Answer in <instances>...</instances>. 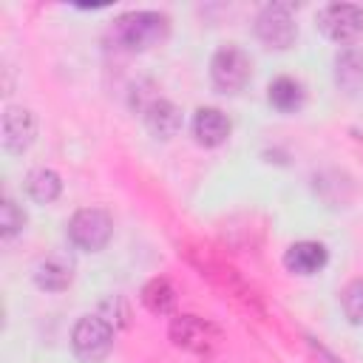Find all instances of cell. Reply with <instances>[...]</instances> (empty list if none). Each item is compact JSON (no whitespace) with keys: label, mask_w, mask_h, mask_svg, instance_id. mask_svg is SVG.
<instances>
[{"label":"cell","mask_w":363,"mask_h":363,"mask_svg":"<svg viewBox=\"0 0 363 363\" xmlns=\"http://www.w3.org/2000/svg\"><path fill=\"white\" fill-rule=\"evenodd\" d=\"M167 34H170V17L162 11H150V9L125 11L111 26L113 43L125 51H150L162 45Z\"/></svg>","instance_id":"1"},{"label":"cell","mask_w":363,"mask_h":363,"mask_svg":"<svg viewBox=\"0 0 363 363\" xmlns=\"http://www.w3.org/2000/svg\"><path fill=\"white\" fill-rule=\"evenodd\" d=\"M71 349L82 363H99L113 349V323L102 315H85L71 329Z\"/></svg>","instance_id":"2"},{"label":"cell","mask_w":363,"mask_h":363,"mask_svg":"<svg viewBox=\"0 0 363 363\" xmlns=\"http://www.w3.org/2000/svg\"><path fill=\"white\" fill-rule=\"evenodd\" d=\"M250 77H252V60H250V54L241 45L227 43V45H221L213 54V60H210V79H213L216 91L238 94V91L247 88Z\"/></svg>","instance_id":"3"},{"label":"cell","mask_w":363,"mask_h":363,"mask_svg":"<svg viewBox=\"0 0 363 363\" xmlns=\"http://www.w3.org/2000/svg\"><path fill=\"white\" fill-rule=\"evenodd\" d=\"M113 235V218L102 207H82L68 218V238L77 250L99 252Z\"/></svg>","instance_id":"4"},{"label":"cell","mask_w":363,"mask_h":363,"mask_svg":"<svg viewBox=\"0 0 363 363\" xmlns=\"http://www.w3.org/2000/svg\"><path fill=\"white\" fill-rule=\"evenodd\" d=\"M167 335L176 349H184L193 354H207L221 343V329L199 315H176L170 320Z\"/></svg>","instance_id":"5"},{"label":"cell","mask_w":363,"mask_h":363,"mask_svg":"<svg viewBox=\"0 0 363 363\" xmlns=\"http://www.w3.org/2000/svg\"><path fill=\"white\" fill-rule=\"evenodd\" d=\"M255 37L275 51H286L289 45H295L298 37V23L292 17V9L286 3H269L258 11L255 17Z\"/></svg>","instance_id":"6"},{"label":"cell","mask_w":363,"mask_h":363,"mask_svg":"<svg viewBox=\"0 0 363 363\" xmlns=\"http://www.w3.org/2000/svg\"><path fill=\"white\" fill-rule=\"evenodd\" d=\"M318 28L332 43H354L363 37V9L354 3H326L318 11Z\"/></svg>","instance_id":"7"},{"label":"cell","mask_w":363,"mask_h":363,"mask_svg":"<svg viewBox=\"0 0 363 363\" xmlns=\"http://www.w3.org/2000/svg\"><path fill=\"white\" fill-rule=\"evenodd\" d=\"M34 133H37V119L28 108H20V105H9L6 113H3V147L9 153H23L31 147L34 142Z\"/></svg>","instance_id":"8"},{"label":"cell","mask_w":363,"mask_h":363,"mask_svg":"<svg viewBox=\"0 0 363 363\" xmlns=\"http://www.w3.org/2000/svg\"><path fill=\"white\" fill-rule=\"evenodd\" d=\"M230 119L224 111L218 108H199L193 113V122H190V130H193V139L201 145V147H218L227 142L230 136Z\"/></svg>","instance_id":"9"},{"label":"cell","mask_w":363,"mask_h":363,"mask_svg":"<svg viewBox=\"0 0 363 363\" xmlns=\"http://www.w3.org/2000/svg\"><path fill=\"white\" fill-rule=\"evenodd\" d=\"M74 281V261L65 252H51L34 267V284L45 292H62Z\"/></svg>","instance_id":"10"},{"label":"cell","mask_w":363,"mask_h":363,"mask_svg":"<svg viewBox=\"0 0 363 363\" xmlns=\"http://www.w3.org/2000/svg\"><path fill=\"white\" fill-rule=\"evenodd\" d=\"M329 252L320 241H295L284 252V267L292 275H315L326 267Z\"/></svg>","instance_id":"11"},{"label":"cell","mask_w":363,"mask_h":363,"mask_svg":"<svg viewBox=\"0 0 363 363\" xmlns=\"http://www.w3.org/2000/svg\"><path fill=\"white\" fill-rule=\"evenodd\" d=\"M145 128L156 136V139H173L179 130H182V111L179 105H173L170 99H162L156 96L145 111Z\"/></svg>","instance_id":"12"},{"label":"cell","mask_w":363,"mask_h":363,"mask_svg":"<svg viewBox=\"0 0 363 363\" xmlns=\"http://www.w3.org/2000/svg\"><path fill=\"white\" fill-rule=\"evenodd\" d=\"M267 99H269V105H272L278 113H295V111L303 108L306 91H303V85H301L295 77L281 74V77H275V79L269 82Z\"/></svg>","instance_id":"13"},{"label":"cell","mask_w":363,"mask_h":363,"mask_svg":"<svg viewBox=\"0 0 363 363\" xmlns=\"http://www.w3.org/2000/svg\"><path fill=\"white\" fill-rule=\"evenodd\" d=\"M139 298H142V306L153 315H173L179 303V292L167 278H150L142 286Z\"/></svg>","instance_id":"14"},{"label":"cell","mask_w":363,"mask_h":363,"mask_svg":"<svg viewBox=\"0 0 363 363\" xmlns=\"http://www.w3.org/2000/svg\"><path fill=\"white\" fill-rule=\"evenodd\" d=\"M335 82L346 94H357L363 88V51L360 48L346 45L335 57Z\"/></svg>","instance_id":"15"},{"label":"cell","mask_w":363,"mask_h":363,"mask_svg":"<svg viewBox=\"0 0 363 363\" xmlns=\"http://www.w3.org/2000/svg\"><path fill=\"white\" fill-rule=\"evenodd\" d=\"M26 193L37 204H51L62 193V179L54 170H48V167H37V170H31L26 176Z\"/></svg>","instance_id":"16"},{"label":"cell","mask_w":363,"mask_h":363,"mask_svg":"<svg viewBox=\"0 0 363 363\" xmlns=\"http://www.w3.org/2000/svg\"><path fill=\"white\" fill-rule=\"evenodd\" d=\"M340 306H343V315L349 318V323H354V326L363 323V278H354L343 286Z\"/></svg>","instance_id":"17"},{"label":"cell","mask_w":363,"mask_h":363,"mask_svg":"<svg viewBox=\"0 0 363 363\" xmlns=\"http://www.w3.org/2000/svg\"><path fill=\"white\" fill-rule=\"evenodd\" d=\"M23 227H26V213H23V207H20L17 201H11V199H3V204H0V235L9 241V238H14L17 233H23Z\"/></svg>","instance_id":"18"}]
</instances>
